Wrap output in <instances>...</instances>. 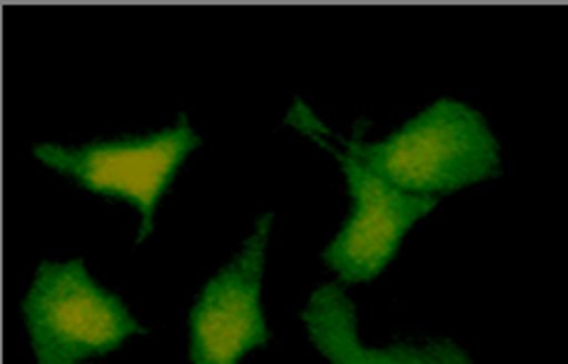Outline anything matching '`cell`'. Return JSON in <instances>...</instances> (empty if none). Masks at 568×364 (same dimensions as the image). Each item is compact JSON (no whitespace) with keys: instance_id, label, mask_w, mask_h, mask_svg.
<instances>
[{"instance_id":"6da1fadb","label":"cell","mask_w":568,"mask_h":364,"mask_svg":"<svg viewBox=\"0 0 568 364\" xmlns=\"http://www.w3.org/2000/svg\"><path fill=\"white\" fill-rule=\"evenodd\" d=\"M362 133L364 123L342 140L344 153L409 195H449L501 173L499 143L484 115L459 100H436L377 143H364Z\"/></svg>"},{"instance_id":"7a4b0ae2","label":"cell","mask_w":568,"mask_h":364,"mask_svg":"<svg viewBox=\"0 0 568 364\" xmlns=\"http://www.w3.org/2000/svg\"><path fill=\"white\" fill-rule=\"evenodd\" d=\"M38 364H78L145 335L123 300L90 277L83 260L43 262L23 300Z\"/></svg>"},{"instance_id":"3957f363","label":"cell","mask_w":568,"mask_h":364,"mask_svg":"<svg viewBox=\"0 0 568 364\" xmlns=\"http://www.w3.org/2000/svg\"><path fill=\"white\" fill-rule=\"evenodd\" d=\"M197 145V133L180 118L175 125L152 135L98 140L83 148L40 143L33 155L50 170L75 180L80 188L133 205L142 218L138 232V242H142L152 232L158 202Z\"/></svg>"},{"instance_id":"277c9868","label":"cell","mask_w":568,"mask_h":364,"mask_svg":"<svg viewBox=\"0 0 568 364\" xmlns=\"http://www.w3.org/2000/svg\"><path fill=\"white\" fill-rule=\"evenodd\" d=\"M312 140L339 160L352 198V215L322 257L342 285H362L382 275L397 255L404 235L436 208V198L409 195L374 175L349 153H339L322 135H312Z\"/></svg>"},{"instance_id":"5b68a950","label":"cell","mask_w":568,"mask_h":364,"mask_svg":"<svg viewBox=\"0 0 568 364\" xmlns=\"http://www.w3.org/2000/svg\"><path fill=\"white\" fill-rule=\"evenodd\" d=\"M272 215H262L245 245L202 287L190 312V362L240 364L270 345L272 332L260 305Z\"/></svg>"},{"instance_id":"8992f818","label":"cell","mask_w":568,"mask_h":364,"mask_svg":"<svg viewBox=\"0 0 568 364\" xmlns=\"http://www.w3.org/2000/svg\"><path fill=\"white\" fill-rule=\"evenodd\" d=\"M302 322L312 345L329 364H471V357L452 340L424 345L399 342L384 350L364 347L357 335V310L339 285L314 290L302 312Z\"/></svg>"}]
</instances>
